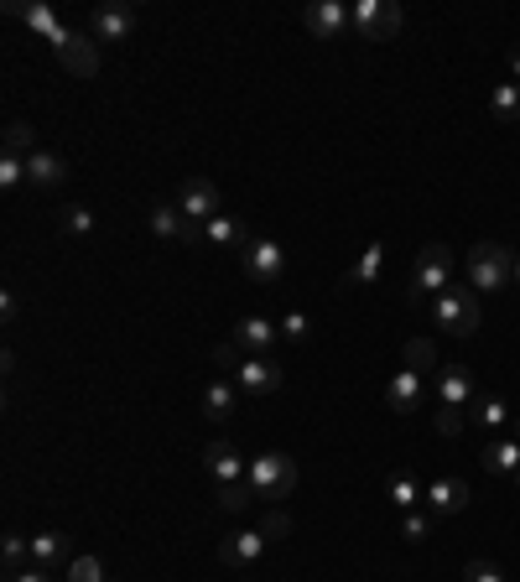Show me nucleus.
I'll return each mask as SVG.
<instances>
[{"instance_id": "nucleus-1", "label": "nucleus", "mask_w": 520, "mask_h": 582, "mask_svg": "<svg viewBox=\"0 0 520 582\" xmlns=\"http://www.w3.org/2000/svg\"><path fill=\"white\" fill-rule=\"evenodd\" d=\"M432 323L453 338H468L479 333V291L474 286H448L442 297L432 302Z\"/></svg>"}, {"instance_id": "nucleus-2", "label": "nucleus", "mask_w": 520, "mask_h": 582, "mask_svg": "<svg viewBox=\"0 0 520 582\" xmlns=\"http://www.w3.org/2000/svg\"><path fill=\"white\" fill-rule=\"evenodd\" d=\"M448 286H453V255H448V245H422V260H416V276H411V302L416 307H432Z\"/></svg>"}, {"instance_id": "nucleus-3", "label": "nucleus", "mask_w": 520, "mask_h": 582, "mask_svg": "<svg viewBox=\"0 0 520 582\" xmlns=\"http://www.w3.org/2000/svg\"><path fill=\"white\" fill-rule=\"evenodd\" d=\"M250 489H255V499H286L297 489V458H286V453H260V458H250Z\"/></svg>"}, {"instance_id": "nucleus-4", "label": "nucleus", "mask_w": 520, "mask_h": 582, "mask_svg": "<svg viewBox=\"0 0 520 582\" xmlns=\"http://www.w3.org/2000/svg\"><path fill=\"white\" fill-rule=\"evenodd\" d=\"M515 276V255L505 245H474L468 250V286L474 291H505Z\"/></svg>"}, {"instance_id": "nucleus-5", "label": "nucleus", "mask_w": 520, "mask_h": 582, "mask_svg": "<svg viewBox=\"0 0 520 582\" xmlns=\"http://www.w3.org/2000/svg\"><path fill=\"white\" fill-rule=\"evenodd\" d=\"M349 21H354V32L364 42H385V37H396L401 26H406V16H401L396 0H359V6L349 11Z\"/></svg>"}, {"instance_id": "nucleus-6", "label": "nucleus", "mask_w": 520, "mask_h": 582, "mask_svg": "<svg viewBox=\"0 0 520 582\" xmlns=\"http://www.w3.org/2000/svg\"><path fill=\"white\" fill-rule=\"evenodd\" d=\"M177 208H182V219H193V224H208V219H219V214H224L219 188H214L208 177H182V188H177Z\"/></svg>"}, {"instance_id": "nucleus-7", "label": "nucleus", "mask_w": 520, "mask_h": 582, "mask_svg": "<svg viewBox=\"0 0 520 582\" xmlns=\"http://www.w3.org/2000/svg\"><path fill=\"white\" fill-rule=\"evenodd\" d=\"M240 260H245V276H250L255 286H276L281 271H286V250H281L276 240H250V245L240 250Z\"/></svg>"}, {"instance_id": "nucleus-8", "label": "nucleus", "mask_w": 520, "mask_h": 582, "mask_svg": "<svg viewBox=\"0 0 520 582\" xmlns=\"http://www.w3.org/2000/svg\"><path fill=\"white\" fill-rule=\"evenodd\" d=\"M234 349H240L245 359L250 354H271L276 343H281V323H271V317H260V312H245L240 323H234Z\"/></svg>"}, {"instance_id": "nucleus-9", "label": "nucleus", "mask_w": 520, "mask_h": 582, "mask_svg": "<svg viewBox=\"0 0 520 582\" xmlns=\"http://www.w3.org/2000/svg\"><path fill=\"white\" fill-rule=\"evenodd\" d=\"M234 390L240 395H276L281 390V364L271 354H250L234 369Z\"/></svg>"}, {"instance_id": "nucleus-10", "label": "nucleus", "mask_w": 520, "mask_h": 582, "mask_svg": "<svg viewBox=\"0 0 520 582\" xmlns=\"http://www.w3.org/2000/svg\"><path fill=\"white\" fill-rule=\"evenodd\" d=\"M302 26H307L318 42H338L354 21H349V6H344V0H312V6L302 11Z\"/></svg>"}, {"instance_id": "nucleus-11", "label": "nucleus", "mask_w": 520, "mask_h": 582, "mask_svg": "<svg viewBox=\"0 0 520 582\" xmlns=\"http://www.w3.org/2000/svg\"><path fill=\"white\" fill-rule=\"evenodd\" d=\"M151 234H156V240H172V245H203V224L182 219L177 203H156L151 208Z\"/></svg>"}, {"instance_id": "nucleus-12", "label": "nucleus", "mask_w": 520, "mask_h": 582, "mask_svg": "<svg viewBox=\"0 0 520 582\" xmlns=\"http://www.w3.org/2000/svg\"><path fill=\"white\" fill-rule=\"evenodd\" d=\"M130 32H136V6H125V0H115V6H99L89 16V37L94 42H130Z\"/></svg>"}, {"instance_id": "nucleus-13", "label": "nucleus", "mask_w": 520, "mask_h": 582, "mask_svg": "<svg viewBox=\"0 0 520 582\" xmlns=\"http://www.w3.org/2000/svg\"><path fill=\"white\" fill-rule=\"evenodd\" d=\"M6 16H16V21H26V26H32V32L37 37H47L52 47H63L73 32H68V26L58 21V16H52V6H37V0H32V6H21V0H6Z\"/></svg>"}, {"instance_id": "nucleus-14", "label": "nucleus", "mask_w": 520, "mask_h": 582, "mask_svg": "<svg viewBox=\"0 0 520 582\" xmlns=\"http://www.w3.org/2000/svg\"><path fill=\"white\" fill-rule=\"evenodd\" d=\"M203 468L214 473V484H240L250 473V463L240 458V447H234V442H208L203 447Z\"/></svg>"}, {"instance_id": "nucleus-15", "label": "nucleus", "mask_w": 520, "mask_h": 582, "mask_svg": "<svg viewBox=\"0 0 520 582\" xmlns=\"http://www.w3.org/2000/svg\"><path fill=\"white\" fill-rule=\"evenodd\" d=\"M266 536H260V531H229L224 541H219V562L224 567H255L260 557H266Z\"/></svg>"}, {"instance_id": "nucleus-16", "label": "nucleus", "mask_w": 520, "mask_h": 582, "mask_svg": "<svg viewBox=\"0 0 520 582\" xmlns=\"http://www.w3.org/2000/svg\"><path fill=\"white\" fill-rule=\"evenodd\" d=\"M422 395H427L422 375H416V369H401V375H390V385H385V406L396 416H416L422 411Z\"/></svg>"}, {"instance_id": "nucleus-17", "label": "nucleus", "mask_w": 520, "mask_h": 582, "mask_svg": "<svg viewBox=\"0 0 520 582\" xmlns=\"http://www.w3.org/2000/svg\"><path fill=\"white\" fill-rule=\"evenodd\" d=\"M437 401L463 411L468 401H474V375H468V364H442L437 369Z\"/></svg>"}, {"instance_id": "nucleus-18", "label": "nucleus", "mask_w": 520, "mask_h": 582, "mask_svg": "<svg viewBox=\"0 0 520 582\" xmlns=\"http://www.w3.org/2000/svg\"><path fill=\"white\" fill-rule=\"evenodd\" d=\"M68 172H73V167L63 162L58 151H47V146L26 156V182H32V188H47V193H52V188H63V182H68Z\"/></svg>"}, {"instance_id": "nucleus-19", "label": "nucleus", "mask_w": 520, "mask_h": 582, "mask_svg": "<svg viewBox=\"0 0 520 582\" xmlns=\"http://www.w3.org/2000/svg\"><path fill=\"white\" fill-rule=\"evenodd\" d=\"M52 52H58V63L73 73V78H94L99 73V47H94V37H68L63 47H52Z\"/></svg>"}, {"instance_id": "nucleus-20", "label": "nucleus", "mask_w": 520, "mask_h": 582, "mask_svg": "<svg viewBox=\"0 0 520 582\" xmlns=\"http://www.w3.org/2000/svg\"><path fill=\"white\" fill-rule=\"evenodd\" d=\"M255 240V234L245 229V219H234V214H219V219H208L203 224V245H224V250H245Z\"/></svg>"}, {"instance_id": "nucleus-21", "label": "nucleus", "mask_w": 520, "mask_h": 582, "mask_svg": "<svg viewBox=\"0 0 520 582\" xmlns=\"http://www.w3.org/2000/svg\"><path fill=\"white\" fill-rule=\"evenodd\" d=\"M68 557H73V546H68V536H63V531H42V536H32V567L58 572Z\"/></svg>"}, {"instance_id": "nucleus-22", "label": "nucleus", "mask_w": 520, "mask_h": 582, "mask_svg": "<svg viewBox=\"0 0 520 582\" xmlns=\"http://www.w3.org/2000/svg\"><path fill=\"white\" fill-rule=\"evenodd\" d=\"M234 411H240V390H234V380H208V390H203V416L208 421H229Z\"/></svg>"}, {"instance_id": "nucleus-23", "label": "nucleus", "mask_w": 520, "mask_h": 582, "mask_svg": "<svg viewBox=\"0 0 520 582\" xmlns=\"http://www.w3.org/2000/svg\"><path fill=\"white\" fill-rule=\"evenodd\" d=\"M427 505H432V515H458L468 505V484L463 479H437L427 489Z\"/></svg>"}, {"instance_id": "nucleus-24", "label": "nucleus", "mask_w": 520, "mask_h": 582, "mask_svg": "<svg viewBox=\"0 0 520 582\" xmlns=\"http://www.w3.org/2000/svg\"><path fill=\"white\" fill-rule=\"evenodd\" d=\"M484 468H489V473H515V468H520V442H515V437H494V442L484 447Z\"/></svg>"}, {"instance_id": "nucleus-25", "label": "nucleus", "mask_w": 520, "mask_h": 582, "mask_svg": "<svg viewBox=\"0 0 520 582\" xmlns=\"http://www.w3.org/2000/svg\"><path fill=\"white\" fill-rule=\"evenodd\" d=\"M32 151H42V146H37V130L26 125V120H11V125H6V156H21V162H26Z\"/></svg>"}, {"instance_id": "nucleus-26", "label": "nucleus", "mask_w": 520, "mask_h": 582, "mask_svg": "<svg viewBox=\"0 0 520 582\" xmlns=\"http://www.w3.org/2000/svg\"><path fill=\"white\" fill-rule=\"evenodd\" d=\"M250 505H255L250 479H240V484H219V510H224V515H245Z\"/></svg>"}, {"instance_id": "nucleus-27", "label": "nucleus", "mask_w": 520, "mask_h": 582, "mask_svg": "<svg viewBox=\"0 0 520 582\" xmlns=\"http://www.w3.org/2000/svg\"><path fill=\"white\" fill-rule=\"evenodd\" d=\"M489 110L500 115V120H520V84H515V78L489 89Z\"/></svg>"}, {"instance_id": "nucleus-28", "label": "nucleus", "mask_w": 520, "mask_h": 582, "mask_svg": "<svg viewBox=\"0 0 520 582\" xmlns=\"http://www.w3.org/2000/svg\"><path fill=\"white\" fill-rule=\"evenodd\" d=\"M380 266H385V245H370L359 255V266L349 271V286H375L380 281Z\"/></svg>"}, {"instance_id": "nucleus-29", "label": "nucleus", "mask_w": 520, "mask_h": 582, "mask_svg": "<svg viewBox=\"0 0 520 582\" xmlns=\"http://www.w3.org/2000/svg\"><path fill=\"white\" fill-rule=\"evenodd\" d=\"M474 421L484 432H500L505 421H510V406L500 401V395H484V401H474Z\"/></svg>"}, {"instance_id": "nucleus-30", "label": "nucleus", "mask_w": 520, "mask_h": 582, "mask_svg": "<svg viewBox=\"0 0 520 582\" xmlns=\"http://www.w3.org/2000/svg\"><path fill=\"white\" fill-rule=\"evenodd\" d=\"M58 229H63V234H78V240H84V234H94V214H89L84 203H68L63 214H58Z\"/></svg>"}, {"instance_id": "nucleus-31", "label": "nucleus", "mask_w": 520, "mask_h": 582, "mask_svg": "<svg viewBox=\"0 0 520 582\" xmlns=\"http://www.w3.org/2000/svg\"><path fill=\"white\" fill-rule=\"evenodd\" d=\"M406 369H416V375H422V369H437L432 338H411V343H406Z\"/></svg>"}, {"instance_id": "nucleus-32", "label": "nucleus", "mask_w": 520, "mask_h": 582, "mask_svg": "<svg viewBox=\"0 0 520 582\" xmlns=\"http://www.w3.org/2000/svg\"><path fill=\"white\" fill-rule=\"evenodd\" d=\"M385 489H390V499H396L401 510H416V505H422V489H416L406 473H390V484H385Z\"/></svg>"}, {"instance_id": "nucleus-33", "label": "nucleus", "mask_w": 520, "mask_h": 582, "mask_svg": "<svg viewBox=\"0 0 520 582\" xmlns=\"http://www.w3.org/2000/svg\"><path fill=\"white\" fill-rule=\"evenodd\" d=\"M68 582H110V577H104V562L99 557H73L68 562Z\"/></svg>"}, {"instance_id": "nucleus-34", "label": "nucleus", "mask_w": 520, "mask_h": 582, "mask_svg": "<svg viewBox=\"0 0 520 582\" xmlns=\"http://www.w3.org/2000/svg\"><path fill=\"white\" fill-rule=\"evenodd\" d=\"M281 338H286V343H307V338H312V317H307V312H286V317H281Z\"/></svg>"}, {"instance_id": "nucleus-35", "label": "nucleus", "mask_w": 520, "mask_h": 582, "mask_svg": "<svg viewBox=\"0 0 520 582\" xmlns=\"http://www.w3.org/2000/svg\"><path fill=\"white\" fill-rule=\"evenodd\" d=\"M21 182H26V162H21V156H0V188L16 193Z\"/></svg>"}, {"instance_id": "nucleus-36", "label": "nucleus", "mask_w": 520, "mask_h": 582, "mask_svg": "<svg viewBox=\"0 0 520 582\" xmlns=\"http://www.w3.org/2000/svg\"><path fill=\"white\" fill-rule=\"evenodd\" d=\"M260 536H266V541H286V536H292V515H286V510H271L266 520H260Z\"/></svg>"}, {"instance_id": "nucleus-37", "label": "nucleus", "mask_w": 520, "mask_h": 582, "mask_svg": "<svg viewBox=\"0 0 520 582\" xmlns=\"http://www.w3.org/2000/svg\"><path fill=\"white\" fill-rule=\"evenodd\" d=\"M427 536H432V520L416 515V510H406L401 515V541H427Z\"/></svg>"}, {"instance_id": "nucleus-38", "label": "nucleus", "mask_w": 520, "mask_h": 582, "mask_svg": "<svg viewBox=\"0 0 520 582\" xmlns=\"http://www.w3.org/2000/svg\"><path fill=\"white\" fill-rule=\"evenodd\" d=\"M463 577H468V582H505V572L494 567V562H484V557L468 562V567H463Z\"/></svg>"}, {"instance_id": "nucleus-39", "label": "nucleus", "mask_w": 520, "mask_h": 582, "mask_svg": "<svg viewBox=\"0 0 520 582\" xmlns=\"http://www.w3.org/2000/svg\"><path fill=\"white\" fill-rule=\"evenodd\" d=\"M432 427H437L442 437H458V432H463V411H453V406H442V411L432 416Z\"/></svg>"}, {"instance_id": "nucleus-40", "label": "nucleus", "mask_w": 520, "mask_h": 582, "mask_svg": "<svg viewBox=\"0 0 520 582\" xmlns=\"http://www.w3.org/2000/svg\"><path fill=\"white\" fill-rule=\"evenodd\" d=\"M240 359H245V354L234 349V343H219V349H214V364H219V369H229V375L240 369Z\"/></svg>"}, {"instance_id": "nucleus-41", "label": "nucleus", "mask_w": 520, "mask_h": 582, "mask_svg": "<svg viewBox=\"0 0 520 582\" xmlns=\"http://www.w3.org/2000/svg\"><path fill=\"white\" fill-rule=\"evenodd\" d=\"M6 582H58L52 572H42V567H21V572H11Z\"/></svg>"}, {"instance_id": "nucleus-42", "label": "nucleus", "mask_w": 520, "mask_h": 582, "mask_svg": "<svg viewBox=\"0 0 520 582\" xmlns=\"http://www.w3.org/2000/svg\"><path fill=\"white\" fill-rule=\"evenodd\" d=\"M510 73H515V84H520V47L510 52Z\"/></svg>"}, {"instance_id": "nucleus-43", "label": "nucleus", "mask_w": 520, "mask_h": 582, "mask_svg": "<svg viewBox=\"0 0 520 582\" xmlns=\"http://www.w3.org/2000/svg\"><path fill=\"white\" fill-rule=\"evenodd\" d=\"M510 479H515V489H520V468H515V473H510Z\"/></svg>"}, {"instance_id": "nucleus-44", "label": "nucleus", "mask_w": 520, "mask_h": 582, "mask_svg": "<svg viewBox=\"0 0 520 582\" xmlns=\"http://www.w3.org/2000/svg\"><path fill=\"white\" fill-rule=\"evenodd\" d=\"M515 281H520V255H515Z\"/></svg>"}, {"instance_id": "nucleus-45", "label": "nucleus", "mask_w": 520, "mask_h": 582, "mask_svg": "<svg viewBox=\"0 0 520 582\" xmlns=\"http://www.w3.org/2000/svg\"><path fill=\"white\" fill-rule=\"evenodd\" d=\"M515 442H520V432H515Z\"/></svg>"}, {"instance_id": "nucleus-46", "label": "nucleus", "mask_w": 520, "mask_h": 582, "mask_svg": "<svg viewBox=\"0 0 520 582\" xmlns=\"http://www.w3.org/2000/svg\"><path fill=\"white\" fill-rule=\"evenodd\" d=\"M110 582H115V577H110Z\"/></svg>"}]
</instances>
